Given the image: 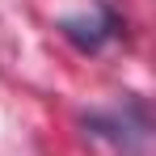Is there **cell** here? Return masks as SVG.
Instances as JSON below:
<instances>
[{
  "mask_svg": "<svg viewBox=\"0 0 156 156\" xmlns=\"http://www.w3.org/2000/svg\"><path fill=\"white\" fill-rule=\"evenodd\" d=\"M80 127L89 139L105 144L118 156H152V110L135 93H122L114 105L89 110L80 118Z\"/></svg>",
  "mask_w": 156,
  "mask_h": 156,
  "instance_id": "cell-1",
  "label": "cell"
},
{
  "mask_svg": "<svg viewBox=\"0 0 156 156\" xmlns=\"http://www.w3.org/2000/svg\"><path fill=\"white\" fill-rule=\"evenodd\" d=\"M59 34L84 55H97L101 47H110L114 38H122L127 34V21H122V13L110 4V0H97L93 9H84V13H72V17H59Z\"/></svg>",
  "mask_w": 156,
  "mask_h": 156,
  "instance_id": "cell-2",
  "label": "cell"
}]
</instances>
